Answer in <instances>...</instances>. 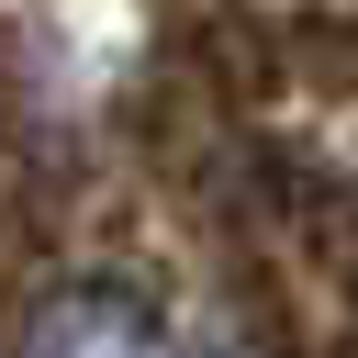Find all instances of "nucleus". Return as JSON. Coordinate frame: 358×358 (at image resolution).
Segmentation results:
<instances>
[{
    "label": "nucleus",
    "mask_w": 358,
    "mask_h": 358,
    "mask_svg": "<svg viewBox=\"0 0 358 358\" xmlns=\"http://www.w3.org/2000/svg\"><path fill=\"white\" fill-rule=\"evenodd\" d=\"M11 358H179L157 302L134 280H56L34 313H22V347Z\"/></svg>",
    "instance_id": "nucleus-1"
},
{
    "label": "nucleus",
    "mask_w": 358,
    "mask_h": 358,
    "mask_svg": "<svg viewBox=\"0 0 358 358\" xmlns=\"http://www.w3.org/2000/svg\"><path fill=\"white\" fill-rule=\"evenodd\" d=\"M201 358H235V347H201Z\"/></svg>",
    "instance_id": "nucleus-2"
}]
</instances>
